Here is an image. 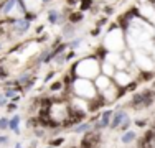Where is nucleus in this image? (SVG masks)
Wrapping results in <instances>:
<instances>
[{
  "label": "nucleus",
  "mask_w": 155,
  "mask_h": 148,
  "mask_svg": "<svg viewBox=\"0 0 155 148\" xmlns=\"http://www.w3.org/2000/svg\"><path fill=\"white\" fill-rule=\"evenodd\" d=\"M155 102V91H143V92H137L130 101V107L134 109H145L150 107Z\"/></svg>",
  "instance_id": "obj_1"
},
{
  "label": "nucleus",
  "mask_w": 155,
  "mask_h": 148,
  "mask_svg": "<svg viewBox=\"0 0 155 148\" xmlns=\"http://www.w3.org/2000/svg\"><path fill=\"white\" fill-rule=\"evenodd\" d=\"M99 142H101V135H99L97 130L94 132H86V135H84L83 142H81V148H96L99 145Z\"/></svg>",
  "instance_id": "obj_2"
},
{
  "label": "nucleus",
  "mask_w": 155,
  "mask_h": 148,
  "mask_svg": "<svg viewBox=\"0 0 155 148\" xmlns=\"http://www.w3.org/2000/svg\"><path fill=\"white\" fill-rule=\"evenodd\" d=\"M112 117L114 118H112V122H110V128H119L120 124L127 118V114H125L124 110H119V112H116Z\"/></svg>",
  "instance_id": "obj_3"
},
{
  "label": "nucleus",
  "mask_w": 155,
  "mask_h": 148,
  "mask_svg": "<svg viewBox=\"0 0 155 148\" xmlns=\"http://www.w3.org/2000/svg\"><path fill=\"white\" fill-rule=\"evenodd\" d=\"M110 117H112V112L110 110H106L104 114L101 115V122L99 124H96V130H101V128H106L107 125H110Z\"/></svg>",
  "instance_id": "obj_4"
},
{
  "label": "nucleus",
  "mask_w": 155,
  "mask_h": 148,
  "mask_svg": "<svg viewBox=\"0 0 155 148\" xmlns=\"http://www.w3.org/2000/svg\"><path fill=\"white\" fill-rule=\"evenodd\" d=\"M18 122H20V117L15 115V117H13V120H10V122H8V128H12L13 132H17V133H18Z\"/></svg>",
  "instance_id": "obj_5"
},
{
  "label": "nucleus",
  "mask_w": 155,
  "mask_h": 148,
  "mask_svg": "<svg viewBox=\"0 0 155 148\" xmlns=\"http://www.w3.org/2000/svg\"><path fill=\"white\" fill-rule=\"evenodd\" d=\"M134 138H135V133H134V132H125L124 137H122V142H124V143H130Z\"/></svg>",
  "instance_id": "obj_6"
},
{
  "label": "nucleus",
  "mask_w": 155,
  "mask_h": 148,
  "mask_svg": "<svg viewBox=\"0 0 155 148\" xmlns=\"http://www.w3.org/2000/svg\"><path fill=\"white\" fill-rule=\"evenodd\" d=\"M87 128H89V124H79V125L74 128V132H76V133H83V132H86Z\"/></svg>",
  "instance_id": "obj_7"
},
{
  "label": "nucleus",
  "mask_w": 155,
  "mask_h": 148,
  "mask_svg": "<svg viewBox=\"0 0 155 148\" xmlns=\"http://www.w3.org/2000/svg\"><path fill=\"white\" fill-rule=\"evenodd\" d=\"M8 128V120L7 118H0V130H5Z\"/></svg>",
  "instance_id": "obj_8"
},
{
  "label": "nucleus",
  "mask_w": 155,
  "mask_h": 148,
  "mask_svg": "<svg viewBox=\"0 0 155 148\" xmlns=\"http://www.w3.org/2000/svg\"><path fill=\"white\" fill-rule=\"evenodd\" d=\"M129 125H130V120H129V118H125V120H124V124H120V130H122V132H125V130H127V128H129Z\"/></svg>",
  "instance_id": "obj_9"
},
{
  "label": "nucleus",
  "mask_w": 155,
  "mask_h": 148,
  "mask_svg": "<svg viewBox=\"0 0 155 148\" xmlns=\"http://www.w3.org/2000/svg\"><path fill=\"white\" fill-rule=\"evenodd\" d=\"M63 142H64V140H63V138H56V140H53V142H51L50 145H51V146H60Z\"/></svg>",
  "instance_id": "obj_10"
},
{
  "label": "nucleus",
  "mask_w": 155,
  "mask_h": 148,
  "mask_svg": "<svg viewBox=\"0 0 155 148\" xmlns=\"http://www.w3.org/2000/svg\"><path fill=\"white\" fill-rule=\"evenodd\" d=\"M60 87H61V82H54V84H51V91H60Z\"/></svg>",
  "instance_id": "obj_11"
},
{
  "label": "nucleus",
  "mask_w": 155,
  "mask_h": 148,
  "mask_svg": "<svg viewBox=\"0 0 155 148\" xmlns=\"http://www.w3.org/2000/svg\"><path fill=\"white\" fill-rule=\"evenodd\" d=\"M13 94H15V91H13V89H12V91H7V92H5V95H7V97H12Z\"/></svg>",
  "instance_id": "obj_12"
},
{
  "label": "nucleus",
  "mask_w": 155,
  "mask_h": 148,
  "mask_svg": "<svg viewBox=\"0 0 155 148\" xmlns=\"http://www.w3.org/2000/svg\"><path fill=\"white\" fill-rule=\"evenodd\" d=\"M7 142H8L7 137H0V143H2V145H3V143H7Z\"/></svg>",
  "instance_id": "obj_13"
},
{
  "label": "nucleus",
  "mask_w": 155,
  "mask_h": 148,
  "mask_svg": "<svg viewBox=\"0 0 155 148\" xmlns=\"http://www.w3.org/2000/svg\"><path fill=\"white\" fill-rule=\"evenodd\" d=\"M135 124H137L139 127H143V125H145V120H137V122H135Z\"/></svg>",
  "instance_id": "obj_14"
},
{
  "label": "nucleus",
  "mask_w": 155,
  "mask_h": 148,
  "mask_svg": "<svg viewBox=\"0 0 155 148\" xmlns=\"http://www.w3.org/2000/svg\"><path fill=\"white\" fill-rule=\"evenodd\" d=\"M48 148H54V146H51V145H50V146H48Z\"/></svg>",
  "instance_id": "obj_15"
},
{
  "label": "nucleus",
  "mask_w": 155,
  "mask_h": 148,
  "mask_svg": "<svg viewBox=\"0 0 155 148\" xmlns=\"http://www.w3.org/2000/svg\"><path fill=\"white\" fill-rule=\"evenodd\" d=\"M153 91H155V82H153Z\"/></svg>",
  "instance_id": "obj_16"
}]
</instances>
